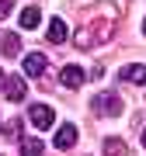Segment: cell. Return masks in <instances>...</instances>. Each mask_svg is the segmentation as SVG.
I'll return each instance as SVG.
<instances>
[{"mask_svg": "<svg viewBox=\"0 0 146 156\" xmlns=\"http://www.w3.org/2000/svg\"><path fill=\"white\" fill-rule=\"evenodd\" d=\"M45 38H49L52 45H63L66 42V21H63V17H52L49 28H45Z\"/></svg>", "mask_w": 146, "mask_h": 156, "instance_id": "7", "label": "cell"}, {"mask_svg": "<svg viewBox=\"0 0 146 156\" xmlns=\"http://www.w3.org/2000/svg\"><path fill=\"white\" fill-rule=\"evenodd\" d=\"M0 83H4V69H0Z\"/></svg>", "mask_w": 146, "mask_h": 156, "instance_id": "16", "label": "cell"}, {"mask_svg": "<svg viewBox=\"0 0 146 156\" xmlns=\"http://www.w3.org/2000/svg\"><path fill=\"white\" fill-rule=\"evenodd\" d=\"M4 94L7 101H24V94H28V87H24V76H11V80H4Z\"/></svg>", "mask_w": 146, "mask_h": 156, "instance_id": "4", "label": "cell"}, {"mask_svg": "<svg viewBox=\"0 0 146 156\" xmlns=\"http://www.w3.org/2000/svg\"><path fill=\"white\" fill-rule=\"evenodd\" d=\"M122 80H125V83H146V66H143V62H132V66H125L122 69Z\"/></svg>", "mask_w": 146, "mask_h": 156, "instance_id": "10", "label": "cell"}, {"mask_svg": "<svg viewBox=\"0 0 146 156\" xmlns=\"http://www.w3.org/2000/svg\"><path fill=\"white\" fill-rule=\"evenodd\" d=\"M11 7H14V0H0V21L11 14Z\"/></svg>", "mask_w": 146, "mask_h": 156, "instance_id": "14", "label": "cell"}, {"mask_svg": "<svg viewBox=\"0 0 146 156\" xmlns=\"http://www.w3.org/2000/svg\"><path fill=\"white\" fill-rule=\"evenodd\" d=\"M101 149H104V156H129L125 142H122V139H115V135H111V139H104V146H101Z\"/></svg>", "mask_w": 146, "mask_h": 156, "instance_id": "12", "label": "cell"}, {"mask_svg": "<svg viewBox=\"0 0 146 156\" xmlns=\"http://www.w3.org/2000/svg\"><path fill=\"white\" fill-rule=\"evenodd\" d=\"M17 21H21L24 31H31V28H38V24H42V11H38V7H24V11L17 14Z\"/></svg>", "mask_w": 146, "mask_h": 156, "instance_id": "9", "label": "cell"}, {"mask_svg": "<svg viewBox=\"0 0 146 156\" xmlns=\"http://www.w3.org/2000/svg\"><path fill=\"white\" fill-rule=\"evenodd\" d=\"M0 38H4V42H0L4 56H17V52H21V42H17V35H14V31H4Z\"/></svg>", "mask_w": 146, "mask_h": 156, "instance_id": "11", "label": "cell"}, {"mask_svg": "<svg viewBox=\"0 0 146 156\" xmlns=\"http://www.w3.org/2000/svg\"><path fill=\"white\" fill-rule=\"evenodd\" d=\"M45 66H49V59H45L42 52H28V56H24V66H21V76H42Z\"/></svg>", "mask_w": 146, "mask_h": 156, "instance_id": "3", "label": "cell"}, {"mask_svg": "<svg viewBox=\"0 0 146 156\" xmlns=\"http://www.w3.org/2000/svg\"><path fill=\"white\" fill-rule=\"evenodd\" d=\"M52 142H56V149H70V146L73 142H77V125H59V132H56V139H52Z\"/></svg>", "mask_w": 146, "mask_h": 156, "instance_id": "8", "label": "cell"}, {"mask_svg": "<svg viewBox=\"0 0 146 156\" xmlns=\"http://www.w3.org/2000/svg\"><path fill=\"white\" fill-rule=\"evenodd\" d=\"M143 35H146V21H143Z\"/></svg>", "mask_w": 146, "mask_h": 156, "instance_id": "17", "label": "cell"}, {"mask_svg": "<svg viewBox=\"0 0 146 156\" xmlns=\"http://www.w3.org/2000/svg\"><path fill=\"white\" fill-rule=\"evenodd\" d=\"M59 80H63V87H84V80H87V73L80 69V66H63V73H59Z\"/></svg>", "mask_w": 146, "mask_h": 156, "instance_id": "5", "label": "cell"}, {"mask_svg": "<svg viewBox=\"0 0 146 156\" xmlns=\"http://www.w3.org/2000/svg\"><path fill=\"white\" fill-rule=\"evenodd\" d=\"M42 149L45 146L38 139H21V156H42Z\"/></svg>", "mask_w": 146, "mask_h": 156, "instance_id": "13", "label": "cell"}, {"mask_svg": "<svg viewBox=\"0 0 146 156\" xmlns=\"http://www.w3.org/2000/svg\"><path fill=\"white\" fill-rule=\"evenodd\" d=\"M28 122L38 128V132H45V128H52L56 115H52V108H49V104H31V108H28Z\"/></svg>", "mask_w": 146, "mask_h": 156, "instance_id": "2", "label": "cell"}, {"mask_svg": "<svg viewBox=\"0 0 146 156\" xmlns=\"http://www.w3.org/2000/svg\"><path fill=\"white\" fill-rule=\"evenodd\" d=\"M111 35H115V11L111 7H94V11L77 24L73 42H77L80 49H97V45H104Z\"/></svg>", "mask_w": 146, "mask_h": 156, "instance_id": "1", "label": "cell"}, {"mask_svg": "<svg viewBox=\"0 0 146 156\" xmlns=\"http://www.w3.org/2000/svg\"><path fill=\"white\" fill-rule=\"evenodd\" d=\"M94 108H97V111H101V115H122V101H118L115 94H101V97H97L94 101Z\"/></svg>", "mask_w": 146, "mask_h": 156, "instance_id": "6", "label": "cell"}, {"mask_svg": "<svg viewBox=\"0 0 146 156\" xmlns=\"http://www.w3.org/2000/svg\"><path fill=\"white\" fill-rule=\"evenodd\" d=\"M143 146H146V128H143Z\"/></svg>", "mask_w": 146, "mask_h": 156, "instance_id": "15", "label": "cell"}]
</instances>
